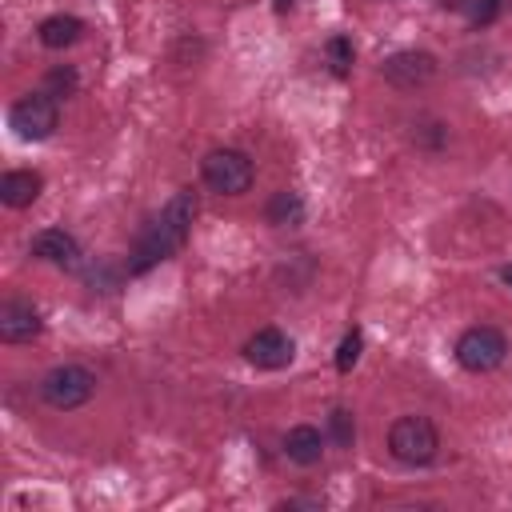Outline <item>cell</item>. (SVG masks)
Returning a JSON list of instances; mask_svg holds the SVG:
<instances>
[{"label": "cell", "mask_w": 512, "mask_h": 512, "mask_svg": "<svg viewBox=\"0 0 512 512\" xmlns=\"http://www.w3.org/2000/svg\"><path fill=\"white\" fill-rule=\"evenodd\" d=\"M192 216H196V196H192L188 188H180V192L160 208V216H152V220L140 228V236H136V244H132V256H128V272L140 276V272L156 268L160 260H168V256L188 240Z\"/></svg>", "instance_id": "cell-1"}, {"label": "cell", "mask_w": 512, "mask_h": 512, "mask_svg": "<svg viewBox=\"0 0 512 512\" xmlns=\"http://www.w3.org/2000/svg\"><path fill=\"white\" fill-rule=\"evenodd\" d=\"M388 452L408 468H424L440 452V432L428 416H400L388 428Z\"/></svg>", "instance_id": "cell-2"}, {"label": "cell", "mask_w": 512, "mask_h": 512, "mask_svg": "<svg viewBox=\"0 0 512 512\" xmlns=\"http://www.w3.org/2000/svg\"><path fill=\"white\" fill-rule=\"evenodd\" d=\"M200 176L220 196H240L252 188V160L240 148H212L200 160Z\"/></svg>", "instance_id": "cell-3"}, {"label": "cell", "mask_w": 512, "mask_h": 512, "mask_svg": "<svg viewBox=\"0 0 512 512\" xmlns=\"http://www.w3.org/2000/svg\"><path fill=\"white\" fill-rule=\"evenodd\" d=\"M92 392H96V376H92L84 364H60V368H52V372L40 380V396H44L52 408H60V412L88 404Z\"/></svg>", "instance_id": "cell-4"}, {"label": "cell", "mask_w": 512, "mask_h": 512, "mask_svg": "<svg viewBox=\"0 0 512 512\" xmlns=\"http://www.w3.org/2000/svg\"><path fill=\"white\" fill-rule=\"evenodd\" d=\"M504 356H508V340L492 324H476L456 340V360L468 372H492L504 364Z\"/></svg>", "instance_id": "cell-5"}, {"label": "cell", "mask_w": 512, "mask_h": 512, "mask_svg": "<svg viewBox=\"0 0 512 512\" xmlns=\"http://www.w3.org/2000/svg\"><path fill=\"white\" fill-rule=\"evenodd\" d=\"M60 124V112H56V100L48 92H32V96H20L8 112V128L20 136V140H48Z\"/></svg>", "instance_id": "cell-6"}, {"label": "cell", "mask_w": 512, "mask_h": 512, "mask_svg": "<svg viewBox=\"0 0 512 512\" xmlns=\"http://www.w3.org/2000/svg\"><path fill=\"white\" fill-rule=\"evenodd\" d=\"M292 356H296V344H292V336L280 332V328H260V332L248 336V344H244V360L256 364V368H264V372L288 368Z\"/></svg>", "instance_id": "cell-7"}, {"label": "cell", "mask_w": 512, "mask_h": 512, "mask_svg": "<svg viewBox=\"0 0 512 512\" xmlns=\"http://www.w3.org/2000/svg\"><path fill=\"white\" fill-rule=\"evenodd\" d=\"M380 72H384V80L396 84V88H420V84H428V80L436 76V56H432V52H416V48H408V52L388 56Z\"/></svg>", "instance_id": "cell-8"}, {"label": "cell", "mask_w": 512, "mask_h": 512, "mask_svg": "<svg viewBox=\"0 0 512 512\" xmlns=\"http://www.w3.org/2000/svg\"><path fill=\"white\" fill-rule=\"evenodd\" d=\"M32 336H40V312L28 304V300H4L0 304V340H8V344H24V340H32Z\"/></svg>", "instance_id": "cell-9"}, {"label": "cell", "mask_w": 512, "mask_h": 512, "mask_svg": "<svg viewBox=\"0 0 512 512\" xmlns=\"http://www.w3.org/2000/svg\"><path fill=\"white\" fill-rule=\"evenodd\" d=\"M32 256H40V260H48L56 268H76L80 264V244L64 228H44V232L32 236Z\"/></svg>", "instance_id": "cell-10"}, {"label": "cell", "mask_w": 512, "mask_h": 512, "mask_svg": "<svg viewBox=\"0 0 512 512\" xmlns=\"http://www.w3.org/2000/svg\"><path fill=\"white\" fill-rule=\"evenodd\" d=\"M40 188H44L40 172H28V168L0 176V200H4L8 208H28V204L40 196Z\"/></svg>", "instance_id": "cell-11"}, {"label": "cell", "mask_w": 512, "mask_h": 512, "mask_svg": "<svg viewBox=\"0 0 512 512\" xmlns=\"http://www.w3.org/2000/svg\"><path fill=\"white\" fill-rule=\"evenodd\" d=\"M284 456L292 460V464H320V456H324V436L312 428V424H296L288 436H284Z\"/></svg>", "instance_id": "cell-12"}, {"label": "cell", "mask_w": 512, "mask_h": 512, "mask_svg": "<svg viewBox=\"0 0 512 512\" xmlns=\"http://www.w3.org/2000/svg\"><path fill=\"white\" fill-rule=\"evenodd\" d=\"M36 32H40V44H44V48H68V44H76V40H80V32H84V20L56 12V16L40 20V28H36Z\"/></svg>", "instance_id": "cell-13"}, {"label": "cell", "mask_w": 512, "mask_h": 512, "mask_svg": "<svg viewBox=\"0 0 512 512\" xmlns=\"http://www.w3.org/2000/svg\"><path fill=\"white\" fill-rule=\"evenodd\" d=\"M264 216H268V224H276V228H296L300 220H304V200H300V192H276L272 200H268V208H264Z\"/></svg>", "instance_id": "cell-14"}, {"label": "cell", "mask_w": 512, "mask_h": 512, "mask_svg": "<svg viewBox=\"0 0 512 512\" xmlns=\"http://www.w3.org/2000/svg\"><path fill=\"white\" fill-rule=\"evenodd\" d=\"M328 436H332L336 448H352V440H356V420H352L348 408H332V416H328Z\"/></svg>", "instance_id": "cell-15"}, {"label": "cell", "mask_w": 512, "mask_h": 512, "mask_svg": "<svg viewBox=\"0 0 512 512\" xmlns=\"http://www.w3.org/2000/svg\"><path fill=\"white\" fill-rule=\"evenodd\" d=\"M360 344H364V336L352 328V332H344V340H340V348H336V368L340 372H352V364L360 360Z\"/></svg>", "instance_id": "cell-16"}, {"label": "cell", "mask_w": 512, "mask_h": 512, "mask_svg": "<svg viewBox=\"0 0 512 512\" xmlns=\"http://www.w3.org/2000/svg\"><path fill=\"white\" fill-rule=\"evenodd\" d=\"M44 92L56 100V96H72L76 92V72L72 68H52L48 80H44Z\"/></svg>", "instance_id": "cell-17"}, {"label": "cell", "mask_w": 512, "mask_h": 512, "mask_svg": "<svg viewBox=\"0 0 512 512\" xmlns=\"http://www.w3.org/2000/svg\"><path fill=\"white\" fill-rule=\"evenodd\" d=\"M328 64H332L336 76L348 72V64H352V44H348L344 36H332V40H328Z\"/></svg>", "instance_id": "cell-18"}, {"label": "cell", "mask_w": 512, "mask_h": 512, "mask_svg": "<svg viewBox=\"0 0 512 512\" xmlns=\"http://www.w3.org/2000/svg\"><path fill=\"white\" fill-rule=\"evenodd\" d=\"M280 508H320V500H284Z\"/></svg>", "instance_id": "cell-19"}, {"label": "cell", "mask_w": 512, "mask_h": 512, "mask_svg": "<svg viewBox=\"0 0 512 512\" xmlns=\"http://www.w3.org/2000/svg\"><path fill=\"white\" fill-rule=\"evenodd\" d=\"M500 276H504V284L512 288V264H504V272H500Z\"/></svg>", "instance_id": "cell-20"}, {"label": "cell", "mask_w": 512, "mask_h": 512, "mask_svg": "<svg viewBox=\"0 0 512 512\" xmlns=\"http://www.w3.org/2000/svg\"><path fill=\"white\" fill-rule=\"evenodd\" d=\"M288 4H292V0H276V8H288Z\"/></svg>", "instance_id": "cell-21"}]
</instances>
